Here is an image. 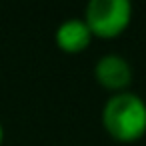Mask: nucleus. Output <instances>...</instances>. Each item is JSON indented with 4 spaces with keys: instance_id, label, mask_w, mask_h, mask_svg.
<instances>
[{
    "instance_id": "nucleus-1",
    "label": "nucleus",
    "mask_w": 146,
    "mask_h": 146,
    "mask_svg": "<svg viewBox=\"0 0 146 146\" xmlns=\"http://www.w3.org/2000/svg\"><path fill=\"white\" fill-rule=\"evenodd\" d=\"M102 126L118 142H136L146 134V102L134 92L110 96L102 108Z\"/></svg>"
},
{
    "instance_id": "nucleus-5",
    "label": "nucleus",
    "mask_w": 146,
    "mask_h": 146,
    "mask_svg": "<svg viewBox=\"0 0 146 146\" xmlns=\"http://www.w3.org/2000/svg\"><path fill=\"white\" fill-rule=\"evenodd\" d=\"M2 140H4V128H2V122H0V144H2Z\"/></svg>"
},
{
    "instance_id": "nucleus-4",
    "label": "nucleus",
    "mask_w": 146,
    "mask_h": 146,
    "mask_svg": "<svg viewBox=\"0 0 146 146\" xmlns=\"http://www.w3.org/2000/svg\"><path fill=\"white\" fill-rule=\"evenodd\" d=\"M92 42V34L82 18H70L64 20L56 28V44L66 54H78L86 50Z\"/></svg>"
},
{
    "instance_id": "nucleus-2",
    "label": "nucleus",
    "mask_w": 146,
    "mask_h": 146,
    "mask_svg": "<svg viewBox=\"0 0 146 146\" xmlns=\"http://www.w3.org/2000/svg\"><path fill=\"white\" fill-rule=\"evenodd\" d=\"M84 24L92 38H118L132 20V4L128 0H90L84 8Z\"/></svg>"
},
{
    "instance_id": "nucleus-3",
    "label": "nucleus",
    "mask_w": 146,
    "mask_h": 146,
    "mask_svg": "<svg viewBox=\"0 0 146 146\" xmlns=\"http://www.w3.org/2000/svg\"><path fill=\"white\" fill-rule=\"evenodd\" d=\"M94 78L102 88L110 92H126L132 82V68L126 58L118 54H106L98 58L94 66Z\"/></svg>"
}]
</instances>
